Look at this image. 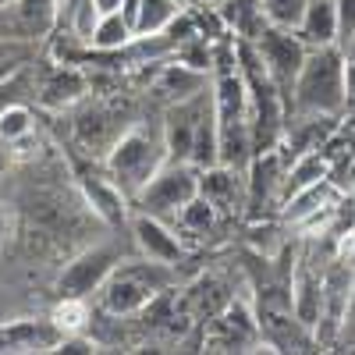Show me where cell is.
Returning a JSON list of instances; mask_svg holds the SVG:
<instances>
[{
    "instance_id": "6da1fadb",
    "label": "cell",
    "mask_w": 355,
    "mask_h": 355,
    "mask_svg": "<svg viewBox=\"0 0 355 355\" xmlns=\"http://www.w3.org/2000/svg\"><path fill=\"white\" fill-rule=\"evenodd\" d=\"M288 114H345V53L331 46H309L306 64L295 78Z\"/></svg>"
},
{
    "instance_id": "7a4b0ae2",
    "label": "cell",
    "mask_w": 355,
    "mask_h": 355,
    "mask_svg": "<svg viewBox=\"0 0 355 355\" xmlns=\"http://www.w3.org/2000/svg\"><path fill=\"white\" fill-rule=\"evenodd\" d=\"M167 160V146H164V128L150 125H132L114 139V146L103 153V167L114 178L128 199L142 192V185L160 171Z\"/></svg>"
},
{
    "instance_id": "3957f363",
    "label": "cell",
    "mask_w": 355,
    "mask_h": 355,
    "mask_svg": "<svg viewBox=\"0 0 355 355\" xmlns=\"http://www.w3.org/2000/svg\"><path fill=\"white\" fill-rule=\"evenodd\" d=\"M171 284V266L153 259H135V263H117L110 277L100 284L96 302L110 316H132L150 309Z\"/></svg>"
},
{
    "instance_id": "277c9868",
    "label": "cell",
    "mask_w": 355,
    "mask_h": 355,
    "mask_svg": "<svg viewBox=\"0 0 355 355\" xmlns=\"http://www.w3.org/2000/svg\"><path fill=\"white\" fill-rule=\"evenodd\" d=\"M199 192V167L189 160H164L160 171L142 185V192L132 199L142 214H153L160 220H174L178 210Z\"/></svg>"
},
{
    "instance_id": "5b68a950",
    "label": "cell",
    "mask_w": 355,
    "mask_h": 355,
    "mask_svg": "<svg viewBox=\"0 0 355 355\" xmlns=\"http://www.w3.org/2000/svg\"><path fill=\"white\" fill-rule=\"evenodd\" d=\"M355 288V263L345 256H334L323 266V291H320V316L313 327V345L316 348H334L341 334V320Z\"/></svg>"
},
{
    "instance_id": "8992f818",
    "label": "cell",
    "mask_w": 355,
    "mask_h": 355,
    "mask_svg": "<svg viewBox=\"0 0 355 355\" xmlns=\"http://www.w3.org/2000/svg\"><path fill=\"white\" fill-rule=\"evenodd\" d=\"M256 50L263 57L266 75H270L274 85L281 89L284 103H291V89H295V78H299V71L306 64L309 46L299 40V33H291V28L263 25V33L256 36Z\"/></svg>"
},
{
    "instance_id": "52a82bcc",
    "label": "cell",
    "mask_w": 355,
    "mask_h": 355,
    "mask_svg": "<svg viewBox=\"0 0 355 355\" xmlns=\"http://www.w3.org/2000/svg\"><path fill=\"white\" fill-rule=\"evenodd\" d=\"M291 157L284 153V146L263 150L249 160L245 167V214L249 220H263L266 210H281V192H284V171Z\"/></svg>"
},
{
    "instance_id": "ba28073f",
    "label": "cell",
    "mask_w": 355,
    "mask_h": 355,
    "mask_svg": "<svg viewBox=\"0 0 355 355\" xmlns=\"http://www.w3.org/2000/svg\"><path fill=\"white\" fill-rule=\"evenodd\" d=\"M117 263H121V252L110 249V245H96V249L78 252L61 270V277H57V295H68V299H93Z\"/></svg>"
},
{
    "instance_id": "9c48e42d",
    "label": "cell",
    "mask_w": 355,
    "mask_h": 355,
    "mask_svg": "<svg viewBox=\"0 0 355 355\" xmlns=\"http://www.w3.org/2000/svg\"><path fill=\"white\" fill-rule=\"evenodd\" d=\"M75 178H78V189H82V196H85V202H89V210H93L103 224H110V227H121V224H128V196L121 192V185L114 182V178L107 174V167L103 171H96V167H82V164H75Z\"/></svg>"
},
{
    "instance_id": "30bf717a",
    "label": "cell",
    "mask_w": 355,
    "mask_h": 355,
    "mask_svg": "<svg viewBox=\"0 0 355 355\" xmlns=\"http://www.w3.org/2000/svg\"><path fill=\"white\" fill-rule=\"evenodd\" d=\"M61 327L50 316H21L0 323V355H43L61 345Z\"/></svg>"
},
{
    "instance_id": "8fae6325",
    "label": "cell",
    "mask_w": 355,
    "mask_h": 355,
    "mask_svg": "<svg viewBox=\"0 0 355 355\" xmlns=\"http://www.w3.org/2000/svg\"><path fill=\"white\" fill-rule=\"evenodd\" d=\"M128 224H132V234H135V245H139V252L146 259L164 263V266H178V263L185 259V239L167 220L135 210L128 217Z\"/></svg>"
},
{
    "instance_id": "7c38bea8",
    "label": "cell",
    "mask_w": 355,
    "mask_h": 355,
    "mask_svg": "<svg viewBox=\"0 0 355 355\" xmlns=\"http://www.w3.org/2000/svg\"><path fill=\"white\" fill-rule=\"evenodd\" d=\"M323 266L309 249L295 256L291 266V313L302 327L313 334L316 327V316H320V291H323Z\"/></svg>"
},
{
    "instance_id": "4fadbf2b",
    "label": "cell",
    "mask_w": 355,
    "mask_h": 355,
    "mask_svg": "<svg viewBox=\"0 0 355 355\" xmlns=\"http://www.w3.org/2000/svg\"><path fill=\"white\" fill-rule=\"evenodd\" d=\"M199 196H206L220 217L234 214L239 206H245V171L227 167V164H210L199 171Z\"/></svg>"
},
{
    "instance_id": "5bb4252c",
    "label": "cell",
    "mask_w": 355,
    "mask_h": 355,
    "mask_svg": "<svg viewBox=\"0 0 355 355\" xmlns=\"http://www.w3.org/2000/svg\"><path fill=\"white\" fill-rule=\"evenodd\" d=\"M202 89H210V71L189 68L182 61H160L157 78H153V96L164 100L167 107L171 103H182L189 96H199Z\"/></svg>"
},
{
    "instance_id": "9a60e30c",
    "label": "cell",
    "mask_w": 355,
    "mask_h": 355,
    "mask_svg": "<svg viewBox=\"0 0 355 355\" xmlns=\"http://www.w3.org/2000/svg\"><path fill=\"white\" fill-rule=\"evenodd\" d=\"M85 93H89V82H85V75H82L78 68H71V64L50 68L46 78L40 82V103H43V107H53V110L78 103Z\"/></svg>"
},
{
    "instance_id": "2e32d148",
    "label": "cell",
    "mask_w": 355,
    "mask_h": 355,
    "mask_svg": "<svg viewBox=\"0 0 355 355\" xmlns=\"http://www.w3.org/2000/svg\"><path fill=\"white\" fill-rule=\"evenodd\" d=\"M214 11H217L220 25L227 28L234 40L256 43V36L263 33V25H266V18H263V0H217Z\"/></svg>"
},
{
    "instance_id": "e0dca14e",
    "label": "cell",
    "mask_w": 355,
    "mask_h": 355,
    "mask_svg": "<svg viewBox=\"0 0 355 355\" xmlns=\"http://www.w3.org/2000/svg\"><path fill=\"white\" fill-rule=\"evenodd\" d=\"M295 33L306 46H338V4L334 0H309L302 25Z\"/></svg>"
},
{
    "instance_id": "ac0fdd59",
    "label": "cell",
    "mask_w": 355,
    "mask_h": 355,
    "mask_svg": "<svg viewBox=\"0 0 355 355\" xmlns=\"http://www.w3.org/2000/svg\"><path fill=\"white\" fill-rule=\"evenodd\" d=\"M135 40H139L135 28L121 18V11H110V15H100L93 36H89V50H96V53H121Z\"/></svg>"
},
{
    "instance_id": "d6986e66",
    "label": "cell",
    "mask_w": 355,
    "mask_h": 355,
    "mask_svg": "<svg viewBox=\"0 0 355 355\" xmlns=\"http://www.w3.org/2000/svg\"><path fill=\"white\" fill-rule=\"evenodd\" d=\"M178 234H182V239H206V234H210L214 227H217V220H220V210L217 206L206 199V196H192L182 210H178Z\"/></svg>"
},
{
    "instance_id": "ffe728a7",
    "label": "cell",
    "mask_w": 355,
    "mask_h": 355,
    "mask_svg": "<svg viewBox=\"0 0 355 355\" xmlns=\"http://www.w3.org/2000/svg\"><path fill=\"white\" fill-rule=\"evenodd\" d=\"M189 0H139V21H135V36H164L167 25L185 11Z\"/></svg>"
},
{
    "instance_id": "44dd1931",
    "label": "cell",
    "mask_w": 355,
    "mask_h": 355,
    "mask_svg": "<svg viewBox=\"0 0 355 355\" xmlns=\"http://www.w3.org/2000/svg\"><path fill=\"white\" fill-rule=\"evenodd\" d=\"M15 15H18V25L28 36H46L57 25L61 0H15Z\"/></svg>"
},
{
    "instance_id": "7402d4cb",
    "label": "cell",
    "mask_w": 355,
    "mask_h": 355,
    "mask_svg": "<svg viewBox=\"0 0 355 355\" xmlns=\"http://www.w3.org/2000/svg\"><path fill=\"white\" fill-rule=\"evenodd\" d=\"M33 132H36V114L21 100H11L0 110V146H18L25 139H33Z\"/></svg>"
},
{
    "instance_id": "603a6c76",
    "label": "cell",
    "mask_w": 355,
    "mask_h": 355,
    "mask_svg": "<svg viewBox=\"0 0 355 355\" xmlns=\"http://www.w3.org/2000/svg\"><path fill=\"white\" fill-rule=\"evenodd\" d=\"M50 320L61 327V334H85L89 320H93V313H89V299H68V295H57V306L50 309Z\"/></svg>"
},
{
    "instance_id": "cb8c5ba5",
    "label": "cell",
    "mask_w": 355,
    "mask_h": 355,
    "mask_svg": "<svg viewBox=\"0 0 355 355\" xmlns=\"http://www.w3.org/2000/svg\"><path fill=\"white\" fill-rule=\"evenodd\" d=\"M309 0H263V18L266 25H277V28H299L302 15H306Z\"/></svg>"
},
{
    "instance_id": "d4e9b609",
    "label": "cell",
    "mask_w": 355,
    "mask_h": 355,
    "mask_svg": "<svg viewBox=\"0 0 355 355\" xmlns=\"http://www.w3.org/2000/svg\"><path fill=\"white\" fill-rule=\"evenodd\" d=\"M96 21H100V11H96L93 0H75L71 4V36L89 46V36H93Z\"/></svg>"
},
{
    "instance_id": "484cf974",
    "label": "cell",
    "mask_w": 355,
    "mask_h": 355,
    "mask_svg": "<svg viewBox=\"0 0 355 355\" xmlns=\"http://www.w3.org/2000/svg\"><path fill=\"white\" fill-rule=\"evenodd\" d=\"M338 4V50L345 53L355 43V0H334Z\"/></svg>"
},
{
    "instance_id": "4316f807",
    "label": "cell",
    "mask_w": 355,
    "mask_h": 355,
    "mask_svg": "<svg viewBox=\"0 0 355 355\" xmlns=\"http://www.w3.org/2000/svg\"><path fill=\"white\" fill-rule=\"evenodd\" d=\"M341 125L355 128V57H345V114Z\"/></svg>"
},
{
    "instance_id": "83f0119b",
    "label": "cell",
    "mask_w": 355,
    "mask_h": 355,
    "mask_svg": "<svg viewBox=\"0 0 355 355\" xmlns=\"http://www.w3.org/2000/svg\"><path fill=\"white\" fill-rule=\"evenodd\" d=\"M21 89H28V71H25V64H21L11 78L0 82V110H4L11 100H21Z\"/></svg>"
},
{
    "instance_id": "f1b7e54d",
    "label": "cell",
    "mask_w": 355,
    "mask_h": 355,
    "mask_svg": "<svg viewBox=\"0 0 355 355\" xmlns=\"http://www.w3.org/2000/svg\"><path fill=\"white\" fill-rule=\"evenodd\" d=\"M334 348H355V288H352V299H348V309H345V320H341V334H338Z\"/></svg>"
},
{
    "instance_id": "f546056e",
    "label": "cell",
    "mask_w": 355,
    "mask_h": 355,
    "mask_svg": "<svg viewBox=\"0 0 355 355\" xmlns=\"http://www.w3.org/2000/svg\"><path fill=\"white\" fill-rule=\"evenodd\" d=\"M25 64V57H8V61H0V82H4V78H11L18 68Z\"/></svg>"
},
{
    "instance_id": "4dcf8cb0",
    "label": "cell",
    "mask_w": 355,
    "mask_h": 355,
    "mask_svg": "<svg viewBox=\"0 0 355 355\" xmlns=\"http://www.w3.org/2000/svg\"><path fill=\"white\" fill-rule=\"evenodd\" d=\"M93 4H96V11H100V15H110V11H121L125 0H93Z\"/></svg>"
},
{
    "instance_id": "1f68e13d",
    "label": "cell",
    "mask_w": 355,
    "mask_h": 355,
    "mask_svg": "<svg viewBox=\"0 0 355 355\" xmlns=\"http://www.w3.org/2000/svg\"><path fill=\"white\" fill-rule=\"evenodd\" d=\"M8 239V210H4V202H0V245H4Z\"/></svg>"
},
{
    "instance_id": "d6a6232c",
    "label": "cell",
    "mask_w": 355,
    "mask_h": 355,
    "mask_svg": "<svg viewBox=\"0 0 355 355\" xmlns=\"http://www.w3.org/2000/svg\"><path fill=\"white\" fill-rule=\"evenodd\" d=\"M8 57H21V50L8 46V43H0V61H8Z\"/></svg>"
},
{
    "instance_id": "836d02e7",
    "label": "cell",
    "mask_w": 355,
    "mask_h": 355,
    "mask_svg": "<svg viewBox=\"0 0 355 355\" xmlns=\"http://www.w3.org/2000/svg\"><path fill=\"white\" fill-rule=\"evenodd\" d=\"M4 167H8V150H0V174H4Z\"/></svg>"
},
{
    "instance_id": "e575fe53",
    "label": "cell",
    "mask_w": 355,
    "mask_h": 355,
    "mask_svg": "<svg viewBox=\"0 0 355 355\" xmlns=\"http://www.w3.org/2000/svg\"><path fill=\"white\" fill-rule=\"evenodd\" d=\"M192 4H206V8H214V4H217V0H192Z\"/></svg>"
},
{
    "instance_id": "d590c367",
    "label": "cell",
    "mask_w": 355,
    "mask_h": 355,
    "mask_svg": "<svg viewBox=\"0 0 355 355\" xmlns=\"http://www.w3.org/2000/svg\"><path fill=\"white\" fill-rule=\"evenodd\" d=\"M15 4V0H0V11H4V8H11Z\"/></svg>"
}]
</instances>
